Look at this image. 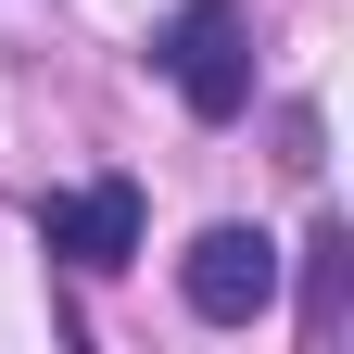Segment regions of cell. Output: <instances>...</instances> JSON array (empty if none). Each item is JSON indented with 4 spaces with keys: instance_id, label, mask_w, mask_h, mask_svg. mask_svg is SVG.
Returning a JSON list of instances; mask_svg holds the SVG:
<instances>
[{
    "instance_id": "cell-1",
    "label": "cell",
    "mask_w": 354,
    "mask_h": 354,
    "mask_svg": "<svg viewBox=\"0 0 354 354\" xmlns=\"http://www.w3.org/2000/svg\"><path fill=\"white\" fill-rule=\"evenodd\" d=\"M152 64L177 76V102H190L203 127H228L253 102V38H241V0H177V13L152 26Z\"/></svg>"
},
{
    "instance_id": "cell-2",
    "label": "cell",
    "mask_w": 354,
    "mask_h": 354,
    "mask_svg": "<svg viewBox=\"0 0 354 354\" xmlns=\"http://www.w3.org/2000/svg\"><path fill=\"white\" fill-rule=\"evenodd\" d=\"M177 291H190V317L253 329L266 304H279V241H266V228H203L190 253H177Z\"/></svg>"
},
{
    "instance_id": "cell-3",
    "label": "cell",
    "mask_w": 354,
    "mask_h": 354,
    "mask_svg": "<svg viewBox=\"0 0 354 354\" xmlns=\"http://www.w3.org/2000/svg\"><path fill=\"white\" fill-rule=\"evenodd\" d=\"M38 253H64V266H88V279H114V266L140 253V190H127V177L51 190V203H38Z\"/></svg>"
}]
</instances>
